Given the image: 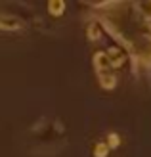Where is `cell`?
Instances as JSON below:
<instances>
[{"label": "cell", "mask_w": 151, "mask_h": 157, "mask_svg": "<svg viewBox=\"0 0 151 157\" xmlns=\"http://www.w3.org/2000/svg\"><path fill=\"white\" fill-rule=\"evenodd\" d=\"M25 27H27V23L19 15L0 12V31H4V33H17V31H23Z\"/></svg>", "instance_id": "1"}, {"label": "cell", "mask_w": 151, "mask_h": 157, "mask_svg": "<svg viewBox=\"0 0 151 157\" xmlns=\"http://www.w3.org/2000/svg\"><path fill=\"white\" fill-rule=\"evenodd\" d=\"M105 56H107V59H109V63H111V69H117V67H121L123 63H124V59H126V56L117 48V46H113V48H109L107 52H105Z\"/></svg>", "instance_id": "2"}, {"label": "cell", "mask_w": 151, "mask_h": 157, "mask_svg": "<svg viewBox=\"0 0 151 157\" xmlns=\"http://www.w3.org/2000/svg\"><path fill=\"white\" fill-rule=\"evenodd\" d=\"M134 10L138 12V15L145 21H151V0H144V2H136Z\"/></svg>", "instance_id": "3"}, {"label": "cell", "mask_w": 151, "mask_h": 157, "mask_svg": "<svg viewBox=\"0 0 151 157\" xmlns=\"http://www.w3.org/2000/svg\"><path fill=\"white\" fill-rule=\"evenodd\" d=\"M94 65H96L98 73H107V69H111V63L105 56V52H98L96 56H94Z\"/></svg>", "instance_id": "4"}, {"label": "cell", "mask_w": 151, "mask_h": 157, "mask_svg": "<svg viewBox=\"0 0 151 157\" xmlns=\"http://www.w3.org/2000/svg\"><path fill=\"white\" fill-rule=\"evenodd\" d=\"M100 75V86L101 88H105V90H113L115 86H117V77L113 73H98Z\"/></svg>", "instance_id": "5"}, {"label": "cell", "mask_w": 151, "mask_h": 157, "mask_svg": "<svg viewBox=\"0 0 151 157\" xmlns=\"http://www.w3.org/2000/svg\"><path fill=\"white\" fill-rule=\"evenodd\" d=\"M48 12L52 15H61L63 12H65V2H61V0H52V2L48 4Z\"/></svg>", "instance_id": "6"}, {"label": "cell", "mask_w": 151, "mask_h": 157, "mask_svg": "<svg viewBox=\"0 0 151 157\" xmlns=\"http://www.w3.org/2000/svg\"><path fill=\"white\" fill-rule=\"evenodd\" d=\"M105 146L111 147V150L119 147V146H121V136H119L117 132H109V134H107V140H105Z\"/></svg>", "instance_id": "7"}, {"label": "cell", "mask_w": 151, "mask_h": 157, "mask_svg": "<svg viewBox=\"0 0 151 157\" xmlns=\"http://www.w3.org/2000/svg\"><path fill=\"white\" fill-rule=\"evenodd\" d=\"M109 147L105 146V142H98L96 147H94V157H107Z\"/></svg>", "instance_id": "8"}, {"label": "cell", "mask_w": 151, "mask_h": 157, "mask_svg": "<svg viewBox=\"0 0 151 157\" xmlns=\"http://www.w3.org/2000/svg\"><path fill=\"white\" fill-rule=\"evenodd\" d=\"M88 38H92V40H96V38H100V33H98V27L96 23H92L90 29H88Z\"/></svg>", "instance_id": "9"}]
</instances>
